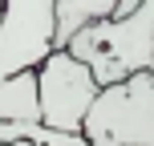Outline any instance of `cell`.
Instances as JSON below:
<instances>
[{"label":"cell","mask_w":154,"mask_h":146,"mask_svg":"<svg viewBox=\"0 0 154 146\" xmlns=\"http://www.w3.org/2000/svg\"><path fill=\"white\" fill-rule=\"evenodd\" d=\"M61 49L81 57L97 85L126 81L134 73H154V4L142 0L130 16H101L77 29Z\"/></svg>","instance_id":"1"},{"label":"cell","mask_w":154,"mask_h":146,"mask_svg":"<svg viewBox=\"0 0 154 146\" xmlns=\"http://www.w3.org/2000/svg\"><path fill=\"white\" fill-rule=\"evenodd\" d=\"M81 134L89 146H154V73L101 85Z\"/></svg>","instance_id":"2"},{"label":"cell","mask_w":154,"mask_h":146,"mask_svg":"<svg viewBox=\"0 0 154 146\" xmlns=\"http://www.w3.org/2000/svg\"><path fill=\"white\" fill-rule=\"evenodd\" d=\"M101 85L89 73L81 57L69 49H53L45 61L37 65V98H41V122L65 134H81L85 114L97 101Z\"/></svg>","instance_id":"3"},{"label":"cell","mask_w":154,"mask_h":146,"mask_svg":"<svg viewBox=\"0 0 154 146\" xmlns=\"http://www.w3.org/2000/svg\"><path fill=\"white\" fill-rule=\"evenodd\" d=\"M57 49V0H4L0 77L37 69Z\"/></svg>","instance_id":"4"},{"label":"cell","mask_w":154,"mask_h":146,"mask_svg":"<svg viewBox=\"0 0 154 146\" xmlns=\"http://www.w3.org/2000/svg\"><path fill=\"white\" fill-rule=\"evenodd\" d=\"M0 122H41L37 69H20L0 77Z\"/></svg>","instance_id":"5"},{"label":"cell","mask_w":154,"mask_h":146,"mask_svg":"<svg viewBox=\"0 0 154 146\" xmlns=\"http://www.w3.org/2000/svg\"><path fill=\"white\" fill-rule=\"evenodd\" d=\"M114 4H118V0H57V49H61L77 29L101 20V16H109Z\"/></svg>","instance_id":"6"},{"label":"cell","mask_w":154,"mask_h":146,"mask_svg":"<svg viewBox=\"0 0 154 146\" xmlns=\"http://www.w3.org/2000/svg\"><path fill=\"white\" fill-rule=\"evenodd\" d=\"M8 146H37V142H8Z\"/></svg>","instance_id":"7"},{"label":"cell","mask_w":154,"mask_h":146,"mask_svg":"<svg viewBox=\"0 0 154 146\" xmlns=\"http://www.w3.org/2000/svg\"><path fill=\"white\" fill-rule=\"evenodd\" d=\"M0 20H4V0H0Z\"/></svg>","instance_id":"8"}]
</instances>
